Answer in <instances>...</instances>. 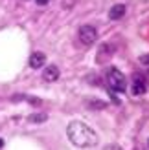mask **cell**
<instances>
[{"mask_svg":"<svg viewBox=\"0 0 149 150\" xmlns=\"http://www.w3.org/2000/svg\"><path fill=\"white\" fill-rule=\"evenodd\" d=\"M66 136H68L72 145L81 146V148L94 146L96 143H98V136H96V132L88 125L81 123V121H72L68 126H66Z\"/></svg>","mask_w":149,"mask_h":150,"instance_id":"obj_1","label":"cell"},{"mask_svg":"<svg viewBox=\"0 0 149 150\" xmlns=\"http://www.w3.org/2000/svg\"><path fill=\"white\" fill-rule=\"evenodd\" d=\"M107 81H109L110 88H112L114 92H118V93L125 92V88H127V81H125V75H123L120 70H116V68H110V70H109Z\"/></svg>","mask_w":149,"mask_h":150,"instance_id":"obj_2","label":"cell"},{"mask_svg":"<svg viewBox=\"0 0 149 150\" xmlns=\"http://www.w3.org/2000/svg\"><path fill=\"white\" fill-rule=\"evenodd\" d=\"M77 37H79V40L83 42V44L90 46V44H94L96 39H98V31H96V28H94V26L85 24V26H81V28H79Z\"/></svg>","mask_w":149,"mask_h":150,"instance_id":"obj_3","label":"cell"},{"mask_svg":"<svg viewBox=\"0 0 149 150\" xmlns=\"http://www.w3.org/2000/svg\"><path fill=\"white\" fill-rule=\"evenodd\" d=\"M112 53H114V48L110 46V44H103V46L98 50V55H96V61H98L100 64H103V62H107L110 57H112Z\"/></svg>","mask_w":149,"mask_h":150,"instance_id":"obj_4","label":"cell"},{"mask_svg":"<svg viewBox=\"0 0 149 150\" xmlns=\"http://www.w3.org/2000/svg\"><path fill=\"white\" fill-rule=\"evenodd\" d=\"M59 68L55 64H50V66H46L44 68V71H42V79L46 81V82H55L57 79H59Z\"/></svg>","mask_w":149,"mask_h":150,"instance_id":"obj_5","label":"cell"},{"mask_svg":"<svg viewBox=\"0 0 149 150\" xmlns=\"http://www.w3.org/2000/svg\"><path fill=\"white\" fill-rule=\"evenodd\" d=\"M131 92H133V95H142V93H145V81H144V77L136 75V77L133 79Z\"/></svg>","mask_w":149,"mask_h":150,"instance_id":"obj_6","label":"cell"},{"mask_svg":"<svg viewBox=\"0 0 149 150\" xmlns=\"http://www.w3.org/2000/svg\"><path fill=\"white\" fill-rule=\"evenodd\" d=\"M44 61H46V55H44L42 51H35V53H32V57H29V66H32L33 70H39L44 66Z\"/></svg>","mask_w":149,"mask_h":150,"instance_id":"obj_7","label":"cell"},{"mask_svg":"<svg viewBox=\"0 0 149 150\" xmlns=\"http://www.w3.org/2000/svg\"><path fill=\"white\" fill-rule=\"evenodd\" d=\"M123 15H125V6H123V4H116V6L110 7L109 18H110V20H120Z\"/></svg>","mask_w":149,"mask_h":150,"instance_id":"obj_8","label":"cell"},{"mask_svg":"<svg viewBox=\"0 0 149 150\" xmlns=\"http://www.w3.org/2000/svg\"><path fill=\"white\" fill-rule=\"evenodd\" d=\"M46 119H48L46 114H32V115L28 117V121H29V123H44Z\"/></svg>","mask_w":149,"mask_h":150,"instance_id":"obj_9","label":"cell"},{"mask_svg":"<svg viewBox=\"0 0 149 150\" xmlns=\"http://www.w3.org/2000/svg\"><path fill=\"white\" fill-rule=\"evenodd\" d=\"M140 62H142L145 68H149V55H142L140 57Z\"/></svg>","mask_w":149,"mask_h":150,"instance_id":"obj_10","label":"cell"},{"mask_svg":"<svg viewBox=\"0 0 149 150\" xmlns=\"http://www.w3.org/2000/svg\"><path fill=\"white\" fill-rule=\"evenodd\" d=\"M26 99H28V103H33L35 106H39V104H42V103H41V99H37V97H26Z\"/></svg>","mask_w":149,"mask_h":150,"instance_id":"obj_11","label":"cell"},{"mask_svg":"<svg viewBox=\"0 0 149 150\" xmlns=\"http://www.w3.org/2000/svg\"><path fill=\"white\" fill-rule=\"evenodd\" d=\"M50 2V0H37V4H39V6H46Z\"/></svg>","mask_w":149,"mask_h":150,"instance_id":"obj_12","label":"cell"},{"mask_svg":"<svg viewBox=\"0 0 149 150\" xmlns=\"http://www.w3.org/2000/svg\"><path fill=\"white\" fill-rule=\"evenodd\" d=\"M107 150H122L120 146H107Z\"/></svg>","mask_w":149,"mask_h":150,"instance_id":"obj_13","label":"cell"},{"mask_svg":"<svg viewBox=\"0 0 149 150\" xmlns=\"http://www.w3.org/2000/svg\"><path fill=\"white\" fill-rule=\"evenodd\" d=\"M4 146V139H0V148H2Z\"/></svg>","mask_w":149,"mask_h":150,"instance_id":"obj_14","label":"cell"},{"mask_svg":"<svg viewBox=\"0 0 149 150\" xmlns=\"http://www.w3.org/2000/svg\"><path fill=\"white\" fill-rule=\"evenodd\" d=\"M136 150H142V148H136Z\"/></svg>","mask_w":149,"mask_h":150,"instance_id":"obj_15","label":"cell"}]
</instances>
